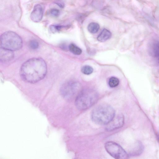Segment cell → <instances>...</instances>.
Instances as JSON below:
<instances>
[{
    "label": "cell",
    "mask_w": 159,
    "mask_h": 159,
    "mask_svg": "<svg viewBox=\"0 0 159 159\" xmlns=\"http://www.w3.org/2000/svg\"><path fill=\"white\" fill-rule=\"evenodd\" d=\"M47 67L45 61L40 58H33L25 62L21 67L20 74L25 82L36 83L46 76Z\"/></svg>",
    "instance_id": "6da1fadb"
},
{
    "label": "cell",
    "mask_w": 159,
    "mask_h": 159,
    "mask_svg": "<svg viewBox=\"0 0 159 159\" xmlns=\"http://www.w3.org/2000/svg\"><path fill=\"white\" fill-rule=\"evenodd\" d=\"M115 116V111L110 105L102 104L95 107L93 110L91 117L93 121L99 125L108 124Z\"/></svg>",
    "instance_id": "7a4b0ae2"
},
{
    "label": "cell",
    "mask_w": 159,
    "mask_h": 159,
    "mask_svg": "<svg viewBox=\"0 0 159 159\" xmlns=\"http://www.w3.org/2000/svg\"><path fill=\"white\" fill-rule=\"evenodd\" d=\"M98 95L94 90L90 89L81 90L76 97L75 105L80 110H85L90 107L98 100Z\"/></svg>",
    "instance_id": "3957f363"
},
{
    "label": "cell",
    "mask_w": 159,
    "mask_h": 159,
    "mask_svg": "<svg viewBox=\"0 0 159 159\" xmlns=\"http://www.w3.org/2000/svg\"><path fill=\"white\" fill-rule=\"evenodd\" d=\"M1 47L13 51L19 50L23 46V41L17 34L8 31L1 37Z\"/></svg>",
    "instance_id": "277c9868"
},
{
    "label": "cell",
    "mask_w": 159,
    "mask_h": 159,
    "mask_svg": "<svg viewBox=\"0 0 159 159\" xmlns=\"http://www.w3.org/2000/svg\"><path fill=\"white\" fill-rule=\"evenodd\" d=\"M105 148L107 152L115 159H125L128 158L129 157L123 149L114 142H106L105 145Z\"/></svg>",
    "instance_id": "5b68a950"
},
{
    "label": "cell",
    "mask_w": 159,
    "mask_h": 159,
    "mask_svg": "<svg viewBox=\"0 0 159 159\" xmlns=\"http://www.w3.org/2000/svg\"><path fill=\"white\" fill-rule=\"evenodd\" d=\"M81 86L76 82H70L63 84L61 89L62 95L66 99H70L81 91Z\"/></svg>",
    "instance_id": "8992f818"
},
{
    "label": "cell",
    "mask_w": 159,
    "mask_h": 159,
    "mask_svg": "<svg viewBox=\"0 0 159 159\" xmlns=\"http://www.w3.org/2000/svg\"><path fill=\"white\" fill-rule=\"evenodd\" d=\"M124 122V118L122 115H119L114 117L107 125L106 129L108 131H112L122 127Z\"/></svg>",
    "instance_id": "52a82bcc"
},
{
    "label": "cell",
    "mask_w": 159,
    "mask_h": 159,
    "mask_svg": "<svg viewBox=\"0 0 159 159\" xmlns=\"http://www.w3.org/2000/svg\"><path fill=\"white\" fill-rule=\"evenodd\" d=\"M43 10L42 6L39 4L36 5L30 14V19L33 21L38 23L43 18Z\"/></svg>",
    "instance_id": "ba28073f"
},
{
    "label": "cell",
    "mask_w": 159,
    "mask_h": 159,
    "mask_svg": "<svg viewBox=\"0 0 159 159\" xmlns=\"http://www.w3.org/2000/svg\"><path fill=\"white\" fill-rule=\"evenodd\" d=\"M149 52L150 55L154 57H159V39H154L150 43Z\"/></svg>",
    "instance_id": "9c48e42d"
},
{
    "label": "cell",
    "mask_w": 159,
    "mask_h": 159,
    "mask_svg": "<svg viewBox=\"0 0 159 159\" xmlns=\"http://www.w3.org/2000/svg\"><path fill=\"white\" fill-rule=\"evenodd\" d=\"M14 57L13 51L1 47L0 49V60L2 62L10 61Z\"/></svg>",
    "instance_id": "30bf717a"
},
{
    "label": "cell",
    "mask_w": 159,
    "mask_h": 159,
    "mask_svg": "<svg viewBox=\"0 0 159 159\" xmlns=\"http://www.w3.org/2000/svg\"><path fill=\"white\" fill-rule=\"evenodd\" d=\"M112 34L110 32L106 29H104L98 36V40L101 42H105L109 39L111 37Z\"/></svg>",
    "instance_id": "8fae6325"
},
{
    "label": "cell",
    "mask_w": 159,
    "mask_h": 159,
    "mask_svg": "<svg viewBox=\"0 0 159 159\" xmlns=\"http://www.w3.org/2000/svg\"><path fill=\"white\" fill-rule=\"evenodd\" d=\"M144 150V147L141 142L138 141L135 144V147L133 149L132 155L134 156L140 155L142 154Z\"/></svg>",
    "instance_id": "7c38bea8"
},
{
    "label": "cell",
    "mask_w": 159,
    "mask_h": 159,
    "mask_svg": "<svg viewBox=\"0 0 159 159\" xmlns=\"http://www.w3.org/2000/svg\"><path fill=\"white\" fill-rule=\"evenodd\" d=\"M100 28V25L97 23H92L88 25V30L90 33L94 34L97 32Z\"/></svg>",
    "instance_id": "4fadbf2b"
},
{
    "label": "cell",
    "mask_w": 159,
    "mask_h": 159,
    "mask_svg": "<svg viewBox=\"0 0 159 159\" xmlns=\"http://www.w3.org/2000/svg\"><path fill=\"white\" fill-rule=\"evenodd\" d=\"M69 49L71 53L75 55H80L82 53L81 49L73 44H71L69 45Z\"/></svg>",
    "instance_id": "5bb4252c"
},
{
    "label": "cell",
    "mask_w": 159,
    "mask_h": 159,
    "mask_svg": "<svg viewBox=\"0 0 159 159\" xmlns=\"http://www.w3.org/2000/svg\"><path fill=\"white\" fill-rule=\"evenodd\" d=\"M119 83V79L117 77H112L109 80L108 85L111 88H114L118 86Z\"/></svg>",
    "instance_id": "9a60e30c"
},
{
    "label": "cell",
    "mask_w": 159,
    "mask_h": 159,
    "mask_svg": "<svg viewBox=\"0 0 159 159\" xmlns=\"http://www.w3.org/2000/svg\"><path fill=\"white\" fill-rule=\"evenodd\" d=\"M81 71L83 74L89 75L92 73L93 71V68L89 65H86L83 67Z\"/></svg>",
    "instance_id": "2e32d148"
},
{
    "label": "cell",
    "mask_w": 159,
    "mask_h": 159,
    "mask_svg": "<svg viewBox=\"0 0 159 159\" xmlns=\"http://www.w3.org/2000/svg\"><path fill=\"white\" fill-rule=\"evenodd\" d=\"M29 46L31 49L35 50L37 49L39 46L38 42L35 40H32L30 41Z\"/></svg>",
    "instance_id": "e0dca14e"
},
{
    "label": "cell",
    "mask_w": 159,
    "mask_h": 159,
    "mask_svg": "<svg viewBox=\"0 0 159 159\" xmlns=\"http://www.w3.org/2000/svg\"><path fill=\"white\" fill-rule=\"evenodd\" d=\"M51 15L54 17H58L60 14L59 11L55 9H54L51 10Z\"/></svg>",
    "instance_id": "ac0fdd59"
},
{
    "label": "cell",
    "mask_w": 159,
    "mask_h": 159,
    "mask_svg": "<svg viewBox=\"0 0 159 159\" xmlns=\"http://www.w3.org/2000/svg\"><path fill=\"white\" fill-rule=\"evenodd\" d=\"M55 3L61 8H63L65 6L64 3L60 0L56 1Z\"/></svg>",
    "instance_id": "d6986e66"
},
{
    "label": "cell",
    "mask_w": 159,
    "mask_h": 159,
    "mask_svg": "<svg viewBox=\"0 0 159 159\" xmlns=\"http://www.w3.org/2000/svg\"><path fill=\"white\" fill-rule=\"evenodd\" d=\"M157 138L158 142H159V133H158L157 135Z\"/></svg>",
    "instance_id": "ffe728a7"
},
{
    "label": "cell",
    "mask_w": 159,
    "mask_h": 159,
    "mask_svg": "<svg viewBox=\"0 0 159 159\" xmlns=\"http://www.w3.org/2000/svg\"><path fill=\"white\" fill-rule=\"evenodd\" d=\"M158 62L159 63V57H158Z\"/></svg>",
    "instance_id": "44dd1931"
}]
</instances>
